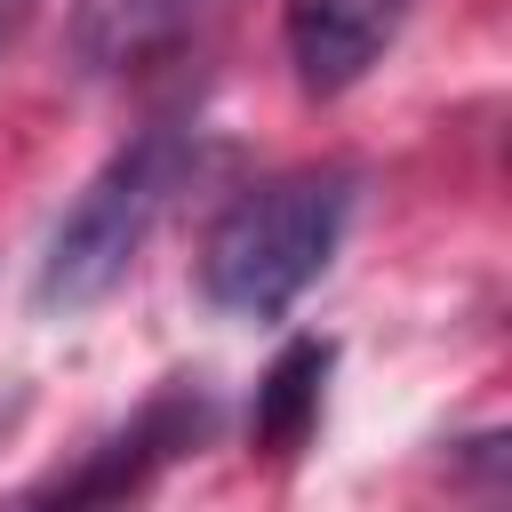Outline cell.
Returning a JSON list of instances; mask_svg holds the SVG:
<instances>
[{"instance_id":"277c9868","label":"cell","mask_w":512,"mask_h":512,"mask_svg":"<svg viewBox=\"0 0 512 512\" xmlns=\"http://www.w3.org/2000/svg\"><path fill=\"white\" fill-rule=\"evenodd\" d=\"M416 16V0H288L280 8V40L296 64L304 96H344L376 72V56L400 40V24Z\"/></svg>"},{"instance_id":"5b68a950","label":"cell","mask_w":512,"mask_h":512,"mask_svg":"<svg viewBox=\"0 0 512 512\" xmlns=\"http://www.w3.org/2000/svg\"><path fill=\"white\" fill-rule=\"evenodd\" d=\"M224 0H72L64 48L80 80H136L152 64H168Z\"/></svg>"},{"instance_id":"52a82bcc","label":"cell","mask_w":512,"mask_h":512,"mask_svg":"<svg viewBox=\"0 0 512 512\" xmlns=\"http://www.w3.org/2000/svg\"><path fill=\"white\" fill-rule=\"evenodd\" d=\"M16 16H24V0H0V48H8V32H16Z\"/></svg>"},{"instance_id":"7a4b0ae2","label":"cell","mask_w":512,"mask_h":512,"mask_svg":"<svg viewBox=\"0 0 512 512\" xmlns=\"http://www.w3.org/2000/svg\"><path fill=\"white\" fill-rule=\"evenodd\" d=\"M192 168H200V136H192L184 120L136 128V136L80 184V200L56 216L48 256H40V280H32V304H40V312H88V304H104V296L136 272L144 240L160 232V216L176 208V192H184Z\"/></svg>"},{"instance_id":"6da1fadb","label":"cell","mask_w":512,"mask_h":512,"mask_svg":"<svg viewBox=\"0 0 512 512\" xmlns=\"http://www.w3.org/2000/svg\"><path fill=\"white\" fill-rule=\"evenodd\" d=\"M360 176L352 168H280L248 192H232L200 240V296L232 320H280L336 256L352 224Z\"/></svg>"},{"instance_id":"8992f818","label":"cell","mask_w":512,"mask_h":512,"mask_svg":"<svg viewBox=\"0 0 512 512\" xmlns=\"http://www.w3.org/2000/svg\"><path fill=\"white\" fill-rule=\"evenodd\" d=\"M328 368H336V344H328V336H296V344L264 368V384H256V416H248V432H256L264 456H296V448L312 440Z\"/></svg>"},{"instance_id":"3957f363","label":"cell","mask_w":512,"mask_h":512,"mask_svg":"<svg viewBox=\"0 0 512 512\" xmlns=\"http://www.w3.org/2000/svg\"><path fill=\"white\" fill-rule=\"evenodd\" d=\"M208 424H216V408H208V392L192 384V376H176V384H160L80 472H56L40 496H64V504H104V496H136V488H152V472L160 464H176V456H192L200 440H208Z\"/></svg>"}]
</instances>
